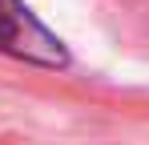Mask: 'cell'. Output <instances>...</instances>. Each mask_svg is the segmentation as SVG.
<instances>
[{"label": "cell", "mask_w": 149, "mask_h": 145, "mask_svg": "<svg viewBox=\"0 0 149 145\" xmlns=\"http://www.w3.org/2000/svg\"><path fill=\"white\" fill-rule=\"evenodd\" d=\"M0 48L32 65H65V48L20 0H0Z\"/></svg>", "instance_id": "6da1fadb"}]
</instances>
